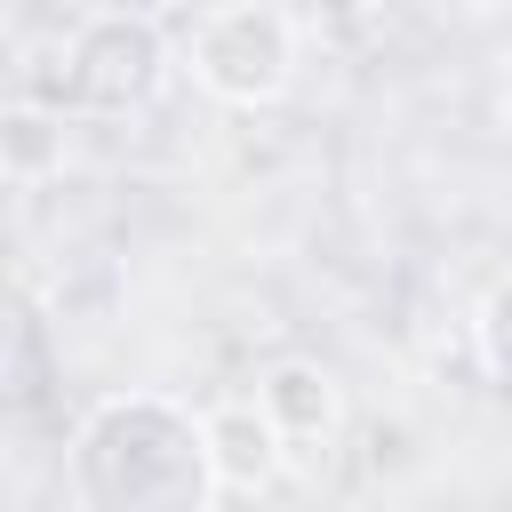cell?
I'll use <instances>...</instances> for the list:
<instances>
[{
	"instance_id": "cell-8",
	"label": "cell",
	"mask_w": 512,
	"mask_h": 512,
	"mask_svg": "<svg viewBox=\"0 0 512 512\" xmlns=\"http://www.w3.org/2000/svg\"><path fill=\"white\" fill-rule=\"evenodd\" d=\"M496 8H512V0H440V16H496Z\"/></svg>"
},
{
	"instance_id": "cell-2",
	"label": "cell",
	"mask_w": 512,
	"mask_h": 512,
	"mask_svg": "<svg viewBox=\"0 0 512 512\" xmlns=\"http://www.w3.org/2000/svg\"><path fill=\"white\" fill-rule=\"evenodd\" d=\"M168 80V32L144 8H96L88 24H72V40L56 48V72H24V96L64 104L72 120H128L160 96Z\"/></svg>"
},
{
	"instance_id": "cell-5",
	"label": "cell",
	"mask_w": 512,
	"mask_h": 512,
	"mask_svg": "<svg viewBox=\"0 0 512 512\" xmlns=\"http://www.w3.org/2000/svg\"><path fill=\"white\" fill-rule=\"evenodd\" d=\"M256 400L288 432V448H328L336 424H344V392H336V376L320 360H272L256 376Z\"/></svg>"
},
{
	"instance_id": "cell-6",
	"label": "cell",
	"mask_w": 512,
	"mask_h": 512,
	"mask_svg": "<svg viewBox=\"0 0 512 512\" xmlns=\"http://www.w3.org/2000/svg\"><path fill=\"white\" fill-rule=\"evenodd\" d=\"M64 104H48V96H8V112H0V168H8V184L16 192H32V184H48V176H64Z\"/></svg>"
},
{
	"instance_id": "cell-4",
	"label": "cell",
	"mask_w": 512,
	"mask_h": 512,
	"mask_svg": "<svg viewBox=\"0 0 512 512\" xmlns=\"http://www.w3.org/2000/svg\"><path fill=\"white\" fill-rule=\"evenodd\" d=\"M208 456H216V488L224 496H256V488L280 480L288 432L264 416V400H224V408H208Z\"/></svg>"
},
{
	"instance_id": "cell-3",
	"label": "cell",
	"mask_w": 512,
	"mask_h": 512,
	"mask_svg": "<svg viewBox=\"0 0 512 512\" xmlns=\"http://www.w3.org/2000/svg\"><path fill=\"white\" fill-rule=\"evenodd\" d=\"M184 64H192V80L216 104L256 112V104H272L296 80V24L280 8H264V0H224V8H208L192 24Z\"/></svg>"
},
{
	"instance_id": "cell-1",
	"label": "cell",
	"mask_w": 512,
	"mask_h": 512,
	"mask_svg": "<svg viewBox=\"0 0 512 512\" xmlns=\"http://www.w3.org/2000/svg\"><path fill=\"white\" fill-rule=\"evenodd\" d=\"M64 480L80 512H208L224 496L208 416H192L168 392H104L72 424Z\"/></svg>"
},
{
	"instance_id": "cell-7",
	"label": "cell",
	"mask_w": 512,
	"mask_h": 512,
	"mask_svg": "<svg viewBox=\"0 0 512 512\" xmlns=\"http://www.w3.org/2000/svg\"><path fill=\"white\" fill-rule=\"evenodd\" d=\"M472 344H480V368H488L496 384H512V272L480 296V312H472Z\"/></svg>"
}]
</instances>
